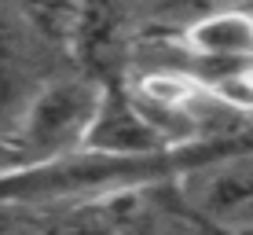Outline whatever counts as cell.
<instances>
[{
	"label": "cell",
	"mask_w": 253,
	"mask_h": 235,
	"mask_svg": "<svg viewBox=\"0 0 253 235\" xmlns=\"http://www.w3.org/2000/svg\"><path fill=\"white\" fill-rule=\"evenodd\" d=\"M191 235H213V232H202V228H195V232H191Z\"/></svg>",
	"instance_id": "obj_8"
},
{
	"label": "cell",
	"mask_w": 253,
	"mask_h": 235,
	"mask_svg": "<svg viewBox=\"0 0 253 235\" xmlns=\"http://www.w3.org/2000/svg\"><path fill=\"white\" fill-rule=\"evenodd\" d=\"M187 154L191 147L169 154H147V158H118V154L81 147V151L59 154L37 165L0 173V202L22 206V210H48V206L77 202V198L162 188L180 177Z\"/></svg>",
	"instance_id": "obj_1"
},
{
	"label": "cell",
	"mask_w": 253,
	"mask_h": 235,
	"mask_svg": "<svg viewBox=\"0 0 253 235\" xmlns=\"http://www.w3.org/2000/svg\"><path fill=\"white\" fill-rule=\"evenodd\" d=\"M195 228L198 224H191V217L176 206L169 184H162V188H151L143 210L132 217V224L121 235H191Z\"/></svg>",
	"instance_id": "obj_6"
},
{
	"label": "cell",
	"mask_w": 253,
	"mask_h": 235,
	"mask_svg": "<svg viewBox=\"0 0 253 235\" xmlns=\"http://www.w3.org/2000/svg\"><path fill=\"white\" fill-rule=\"evenodd\" d=\"M99 95H103V77H92L84 70L41 81L22 99L11 125L4 129V140L11 147L19 169L81 151L95 107H99Z\"/></svg>",
	"instance_id": "obj_3"
},
{
	"label": "cell",
	"mask_w": 253,
	"mask_h": 235,
	"mask_svg": "<svg viewBox=\"0 0 253 235\" xmlns=\"http://www.w3.org/2000/svg\"><path fill=\"white\" fill-rule=\"evenodd\" d=\"M147 191H118V195H95L77 202H59L48 210H30L41 235H121L143 210Z\"/></svg>",
	"instance_id": "obj_5"
},
{
	"label": "cell",
	"mask_w": 253,
	"mask_h": 235,
	"mask_svg": "<svg viewBox=\"0 0 253 235\" xmlns=\"http://www.w3.org/2000/svg\"><path fill=\"white\" fill-rule=\"evenodd\" d=\"M0 235H41L30 210L11 202H0Z\"/></svg>",
	"instance_id": "obj_7"
},
{
	"label": "cell",
	"mask_w": 253,
	"mask_h": 235,
	"mask_svg": "<svg viewBox=\"0 0 253 235\" xmlns=\"http://www.w3.org/2000/svg\"><path fill=\"white\" fill-rule=\"evenodd\" d=\"M176 206L213 235L253 228V136L191 147L187 165L169 184Z\"/></svg>",
	"instance_id": "obj_2"
},
{
	"label": "cell",
	"mask_w": 253,
	"mask_h": 235,
	"mask_svg": "<svg viewBox=\"0 0 253 235\" xmlns=\"http://www.w3.org/2000/svg\"><path fill=\"white\" fill-rule=\"evenodd\" d=\"M88 151L118 154V158H147V154H169L162 136L151 129V121L139 114L132 95L125 92L121 81H103V95L95 118L84 136Z\"/></svg>",
	"instance_id": "obj_4"
},
{
	"label": "cell",
	"mask_w": 253,
	"mask_h": 235,
	"mask_svg": "<svg viewBox=\"0 0 253 235\" xmlns=\"http://www.w3.org/2000/svg\"><path fill=\"white\" fill-rule=\"evenodd\" d=\"M239 235H253V228H250V232H239Z\"/></svg>",
	"instance_id": "obj_9"
}]
</instances>
